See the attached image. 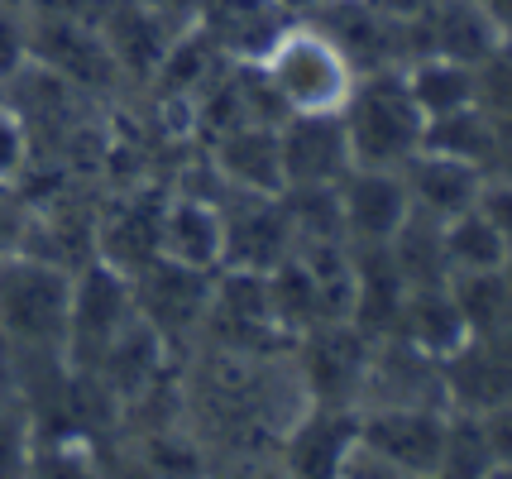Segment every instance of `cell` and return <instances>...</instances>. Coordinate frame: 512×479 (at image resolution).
I'll return each instance as SVG.
<instances>
[{
    "instance_id": "ba28073f",
    "label": "cell",
    "mask_w": 512,
    "mask_h": 479,
    "mask_svg": "<svg viewBox=\"0 0 512 479\" xmlns=\"http://www.w3.org/2000/svg\"><path fill=\"white\" fill-rule=\"evenodd\" d=\"M225 259L221 269L268 274L297 254V226L288 216L283 192H225Z\"/></svg>"
},
{
    "instance_id": "4fadbf2b",
    "label": "cell",
    "mask_w": 512,
    "mask_h": 479,
    "mask_svg": "<svg viewBox=\"0 0 512 479\" xmlns=\"http://www.w3.org/2000/svg\"><path fill=\"white\" fill-rule=\"evenodd\" d=\"M359 436V408H331V403H307L278 436V465L288 475L321 479L335 475L345 451Z\"/></svg>"
},
{
    "instance_id": "603a6c76",
    "label": "cell",
    "mask_w": 512,
    "mask_h": 479,
    "mask_svg": "<svg viewBox=\"0 0 512 479\" xmlns=\"http://www.w3.org/2000/svg\"><path fill=\"white\" fill-rule=\"evenodd\" d=\"M388 254L398 264V274L407 278V288H426V283H446V240H441V221L426 216V211H412L402 230L388 240Z\"/></svg>"
},
{
    "instance_id": "52a82bcc",
    "label": "cell",
    "mask_w": 512,
    "mask_h": 479,
    "mask_svg": "<svg viewBox=\"0 0 512 479\" xmlns=\"http://www.w3.org/2000/svg\"><path fill=\"white\" fill-rule=\"evenodd\" d=\"M163 197L168 183H134V187H101L96 211V259L134 278L149 269L158 254V226H163Z\"/></svg>"
},
{
    "instance_id": "277c9868",
    "label": "cell",
    "mask_w": 512,
    "mask_h": 479,
    "mask_svg": "<svg viewBox=\"0 0 512 479\" xmlns=\"http://www.w3.org/2000/svg\"><path fill=\"white\" fill-rule=\"evenodd\" d=\"M29 63L58 72L77 92L96 101H125V77L115 68L111 48L91 20H53V15H29Z\"/></svg>"
},
{
    "instance_id": "e575fe53",
    "label": "cell",
    "mask_w": 512,
    "mask_h": 479,
    "mask_svg": "<svg viewBox=\"0 0 512 479\" xmlns=\"http://www.w3.org/2000/svg\"><path fill=\"white\" fill-rule=\"evenodd\" d=\"M0 101H5V82H0Z\"/></svg>"
},
{
    "instance_id": "6da1fadb",
    "label": "cell",
    "mask_w": 512,
    "mask_h": 479,
    "mask_svg": "<svg viewBox=\"0 0 512 479\" xmlns=\"http://www.w3.org/2000/svg\"><path fill=\"white\" fill-rule=\"evenodd\" d=\"M72 269L48 264L29 250L0 254V345L10 365L63 360Z\"/></svg>"
},
{
    "instance_id": "9a60e30c",
    "label": "cell",
    "mask_w": 512,
    "mask_h": 479,
    "mask_svg": "<svg viewBox=\"0 0 512 479\" xmlns=\"http://www.w3.org/2000/svg\"><path fill=\"white\" fill-rule=\"evenodd\" d=\"M96 29H101V39L111 48L120 77H125V92H144V87H149V77L158 72L168 44L182 34L178 24L158 20L154 10H144V5H134V0H106Z\"/></svg>"
},
{
    "instance_id": "44dd1931",
    "label": "cell",
    "mask_w": 512,
    "mask_h": 479,
    "mask_svg": "<svg viewBox=\"0 0 512 479\" xmlns=\"http://www.w3.org/2000/svg\"><path fill=\"white\" fill-rule=\"evenodd\" d=\"M402 72H407V87H412L426 120L479 106V68H469V63H455V58H441V53H422Z\"/></svg>"
},
{
    "instance_id": "8992f818",
    "label": "cell",
    "mask_w": 512,
    "mask_h": 479,
    "mask_svg": "<svg viewBox=\"0 0 512 479\" xmlns=\"http://www.w3.org/2000/svg\"><path fill=\"white\" fill-rule=\"evenodd\" d=\"M211 278L201 269L173 264L158 254L149 269H139L130 278L134 283V312L154 326L158 336L168 341L173 355H192V345L201 336V317H206V302H211Z\"/></svg>"
},
{
    "instance_id": "ac0fdd59",
    "label": "cell",
    "mask_w": 512,
    "mask_h": 479,
    "mask_svg": "<svg viewBox=\"0 0 512 479\" xmlns=\"http://www.w3.org/2000/svg\"><path fill=\"white\" fill-rule=\"evenodd\" d=\"M407 302V278L398 274L388 245H350V326L369 341L393 336Z\"/></svg>"
},
{
    "instance_id": "3957f363",
    "label": "cell",
    "mask_w": 512,
    "mask_h": 479,
    "mask_svg": "<svg viewBox=\"0 0 512 479\" xmlns=\"http://www.w3.org/2000/svg\"><path fill=\"white\" fill-rule=\"evenodd\" d=\"M340 120H345L355 163H369V168H402L426 139V115L402 68L359 72L340 106Z\"/></svg>"
},
{
    "instance_id": "30bf717a",
    "label": "cell",
    "mask_w": 512,
    "mask_h": 479,
    "mask_svg": "<svg viewBox=\"0 0 512 479\" xmlns=\"http://www.w3.org/2000/svg\"><path fill=\"white\" fill-rule=\"evenodd\" d=\"M278 159H283V187H335L355 168L340 111L278 120Z\"/></svg>"
},
{
    "instance_id": "5b68a950",
    "label": "cell",
    "mask_w": 512,
    "mask_h": 479,
    "mask_svg": "<svg viewBox=\"0 0 512 479\" xmlns=\"http://www.w3.org/2000/svg\"><path fill=\"white\" fill-rule=\"evenodd\" d=\"M134 317V283L106 259H87L72 269V307H67V365L91 369L101 350L130 326Z\"/></svg>"
},
{
    "instance_id": "7a4b0ae2",
    "label": "cell",
    "mask_w": 512,
    "mask_h": 479,
    "mask_svg": "<svg viewBox=\"0 0 512 479\" xmlns=\"http://www.w3.org/2000/svg\"><path fill=\"white\" fill-rule=\"evenodd\" d=\"M264 82L273 87L278 106L288 115H316V111H340L345 96L355 87V63L340 48L326 24H316L312 15L297 20L264 48V58H254Z\"/></svg>"
},
{
    "instance_id": "cb8c5ba5",
    "label": "cell",
    "mask_w": 512,
    "mask_h": 479,
    "mask_svg": "<svg viewBox=\"0 0 512 479\" xmlns=\"http://www.w3.org/2000/svg\"><path fill=\"white\" fill-rule=\"evenodd\" d=\"M455 288V302L469 321V336L474 331H493V326H512V274L508 264L503 269H489V274H460L450 278Z\"/></svg>"
},
{
    "instance_id": "5bb4252c",
    "label": "cell",
    "mask_w": 512,
    "mask_h": 479,
    "mask_svg": "<svg viewBox=\"0 0 512 479\" xmlns=\"http://www.w3.org/2000/svg\"><path fill=\"white\" fill-rule=\"evenodd\" d=\"M158 250H163V259H173V264L216 274L225 259L221 197H201V192L168 187V197H163V226H158Z\"/></svg>"
},
{
    "instance_id": "9c48e42d",
    "label": "cell",
    "mask_w": 512,
    "mask_h": 479,
    "mask_svg": "<svg viewBox=\"0 0 512 479\" xmlns=\"http://www.w3.org/2000/svg\"><path fill=\"white\" fill-rule=\"evenodd\" d=\"M446 412L436 403L417 408H359V441L393 470V479L441 475Z\"/></svg>"
},
{
    "instance_id": "d590c367",
    "label": "cell",
    "mask_w": 512,
    "mask_h": 479,
    "mask_svg": "<svg viewBox=\"0 0 512 479\" xmlns=\"http://www.w3.org/2000/svg\"><path fill=\"white\" fill-rule=\"evenodd\" d=\"M15 5H24V0H15Z\"/></svg>"
},
{
    "instance_id": "484cf974",
    "label": "cell",
    "mask_w": 512,
    "mask_h": 479,
    "mask_svg": "<svg viewBox=\"0 0 512 479\" xmlns=\"http://www.w3.org/2000/svg\"><path fill=\"white\" fill-rule=\"evenodd\" d=\"M441 475H455V479L493 475V451H489V432H484V412H469V408L446 412Z\"/></svg>"
},
{
    "instance_id": "7402d4cb",
    "label": "cell",
    "mask_w": 512,
    "mask_h": 479,
    "mask_svg": "<svg viewBox=\"0 0 512 479\" xmlns=\"http://www.w3.org/2000/svg\"><path fill=\"white\" fill-rule=\"evenodd\" d=\"M441 240H446V269L450 278L460 274H489V269H503L512 254L503 245V235L489 226V216L479 206H469L460 216L441 221Z\"/></svg>"
},
{
    "instance_id": "836d02e7",
    "label": "cell",
    "mask_w": 512,
    "mask_h": 479,
    "mask_svg": "<svg viewBox=\"0 0 512 479\" xmlns=\"http://www.w3.org/2000/svg\"><path fill=\"white\" fill-rule=\"evenodd\" d=\"M15 384V365H10V355H5V345H0V388Z\"/></svg>"
},
{
    "instance_id": "d6986e66",
    "label": "cell",
    "mask_w": 512,
    "mask_h": 479,
    "mask_svg": "<svg viewBox=\"0 0 512 479\" xmlns=\"http://www.w3.org/2000/svg\"><path fill=\"white\" fill-rule=\"evenodd\" d=\"M484 178L489 173L479 163L441 154V149H417L402 163V183H407V197H412V211H426L436 221H450V216L469 211L484 192Z\"/></svg>"
},
{
    "instance_id": "e0dca14e",
    "label": "cell",
    "mask_w": 512,
    "mask_h": 479,
    "mask_svg": "<svg viewBox=\"0 0 512 479\" xmlns=\"http://www.w3.org/2000/svg\"><path fill=\"white\" fill-rule=\"evenodd\" d=\"M503 44V29L489 20V10L479 0H426L417 15V58L441 53L469 68H484Z\"/></svg>"
},
{
    "instance_id": "ffe728a7",
    "label": "cell",
    "mask_w": 512,
    "mask_h": 479,
    "mask_svg": "<svg viewBox=\"0 0 512 479\" xmlns=\"http://www.w3.org/2000/svg\"><path fill=\"white\" fill-rule=\"evenodd\" d=\"M393 336L446 365L450 355L469 341V321L460 312V302H455L450 278L446 283H426V288H407V302H402Z\"/></svg>"
},
{
    "instance_id": "f1b7e54d",
    "label": "cell",
    "mask_w": 512,
    "mask_h": 479,
    "mask_svg": "<svg viewBox=\"0 0 512 479\" xmlns=\"http://www.w3.org/2000/svg\"><path fill=\"white\" fill-rule=\"evenodd\" d=\"M29 168V130L10 101H0V187H15Z\"/></svg>"
},
{
    "instance_id": "7c38bea8",
    "label": "cell",
    "mask_w": 512,
    "mask_h": 479,
    "mask_svg": "<svg viewBox=\"0 0 512 479\" xmlns=\"http://www.w3.org/2000/svg\"><path fill=\"white\" fill-rule=\"evenodd\" d=\"M446 403L469 412H489L512 403V326L474 331L446 365Z\"/></svg>"
},
{
    "instance_id": "2e32d148",
    "label": "cell",
    "mask_w": 512,
    "mask_h": 479,
    "mask_svg": "<svg viewBox=\"0 0 512 479\" xmlns=\"http://www.w3.org/2000/svg\"><path fill=\"white\" fill-rule=\"evenodd\" d=\"M206 163L216 168L225 192H283V159H278V125L245 120L201 144Z\"/></svg>"
},
{
    "instance_id": "1f68e13d",
    "label": "cell",
    "mask_w": 512,
    "mask_h": 479,
    "mask_svg": "<svg viewBox=\"0 0 512 479\" xmlns=\"http://www.w3.org/2000/svg\"><path fill=\"white\" fill-rule=\"evenodd\" d=\"M134 5L154 10L158 20L178 24V29H187V24H197V15H201V0H134Z\"/></svg>"
},
{
    "instance_id": "d4e9b609",
    "label": "cell",
    "mask_w": 512,
    "mask_h": 479,
    "mask_svg": "<svg viewBox=\"0 0 512 479\" xmlns=\"http://www.w3.org/2000/svg\"><path fill=\"white\" fill-rule=\"evenodd\" d=\"M422 149H441L455 159L479 163L489 173V154H493V115L484 106H469V111L441 115V120H426V139Z\"/></svg>"
},
{
    "instance_id": "4316f807",
    "label": "cell",
    "mask_w": 512,
    "mask_h": 479,
    "mask_svg": "<svg viewBox=\"0 0 512 479\" xmlns=\"http://www.w3.org/2000/svg\"><path fill=\"white\" fill-rule=\"evenodd\" d=\"M34 456V412L15 384L0 388V479L29 475Z\"/></svg>"
},
{
    "instance_id": "d6a6232c",
    "label": "cell",
    "mask_w": 512,
    "mask_h": 479,
    "mask_svg": "<svg viewBox=\"0 0 512 479\" xmlns=\"http://www.w3.org/2000/svg\"><path fill=\"white\" fill-rule=\"evenodd\" d=\"M484 10H489V20L503 29V34H512V0H479Z\"/></svg>"
},
{
    "instance_id": "f546056e",
    "label": "cell",
    "mask_w": 512,
    "mask_h": 479,
    "mask_svg": "<svg viewBox=\"0 0 512 479\" xmlns=\"http://www.w3.org/2000/svg\"><path fill=\"white\" fill-rule=\"evenodd\" d=\"M474 206L489 216V226L503 235V245L512 254V178H484V192Z\"/></svg>"
},
{
    "instance_id": "8fae6325",
    "label": "cell",
    "mask_w": 512,
    "mask_h": 479,
    "mask_svg": "<svg viewBox=\"0 0 512 479\" xmlns=\"http://www.w3.org/2000/svg\"><path fill=\"white\" fill-rule=\"evenodd\" d=\"M340 226H345V245H388L412 216V197L402 183V168H369L355 163L340 183Z\"/></svg>"
},
{
    "instance_id": "4dcf8cb0",
    "label": "cell",
    "mask_w": 512,
    "mask_h": 479,
    "mask_svg": "<svg viewBox=\"0 0 512 479\" xmlns=\"http://www.w3.org/2000/svg\"><path fill=\"white\" fill-rule=\"evenodd\" d=\"M484 432H489L493 451V475H512V403L484 412Z\"/></svg>"
},
{
    "instance_id": "83f0119b",
    "label": "cell",
    "mask_w": 512,
    "mask_h": 479,
    "mask_svg": "<svg viewBox=\"0 0 512 479\" xmlns=\"http://www.w3.org/2000/svg\"><path fill=\"white\" fill-rule=\"evenodd\" d=\"M29 63V5L0 0V82Z\"/></svg>"
}]
</instances>
